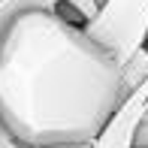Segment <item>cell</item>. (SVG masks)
<instances>
[{"label":"cell","mask_w":148,"mask_h":148,"mask_svg":"<svg viewBox=\"0 0 148 148\" xmlns=\"http://www.w3.org/2000/svg\"><path fill=\"white\" fill-rule=\"evenodd\" d=\"M124 100L121 66L55 9L18 15L0 39V121L21 148L91 145Z\"/></svg>","instance_id":"obj_1"},{"label":"cell","mask_w":148,"mask_h":148,"mask_svg":"<svg viewBox=\"0 0 148 148\" xmlns=\"http://www.w3.org/2000/svg\"><path fill=\"white\" fill-rule=\"evenodd\" d=\"M82 30L97 49L124 66L148 39V0H106Z\"/></svg>","instance_id":"obj_2"},{"label":"cell","mask_w":148,"mask_h":148,"mask_svg":"<svg viewBox=\"0 0 148 148\" xmlns=\"http://www.w3.org/2000/svg\"><path fill=\"white\" fill-rule=\"evenodd\" d=\"M145 109H148V82L139 85L133 94H127V100L118 106L112 121L88 148H133V136H136V127L142 121Z\"/></svg>","instance_id":"obj_3"},{"label":"cell","mask_w":148,"mask_h":148,"mask_svg":"<svg viewBox=\"0 0 148 148\" xmlns=\"http://www.w3.org/2000/svg\"><path fill=\"white\" fill-rule=\"evenodd\" d=\"M58 3L60 0H0V39L18 15L33 12V9H55Z\"/></svg>","instance_id":"obj_4"},{"label":"cell","mask_w":148,"mask_h":148,"mask_svg":"<svg viewBox=\"0 0 148 148\" xmlns=\"http://www.w3.org/2000/svg\"><path fill=\"white\" fill-rule=\"evenodd\" d=\"M121 82H124V91L127 94H133L139 85L148 82V51L145 49H139L136 55L121 66Z\"/></svg>","instance_id":"obj_5"},{"label":"cell","mask_w":148,"mask_h":148,"mask_svg":"<svg viewBox=\"0 0 148 148\" xmlns=\"http://www.w3.org/2000/svg\"><path fill=\"white\" fill-rule=\"evenodd\" d=\"M0 148H21V145L15 142V139L9 136V130L3 127V121H0Z\"/></svg>","instance_id":"obj_6"},{"label":"cell","mask_w":148,"mask_h":148,"mask_svg":"<svg viewBox=\"0 0 148 148\" xmlns=\"http://www.w3.org/2000/svg\"><path fill=\"white\" fill-rule=\"evenodd\" d=\"M51 148H88V145H51Z\"/></svg>","instance_id":"obj_7"},{"label":"cell","mask_w":148,"mask_h":148,"mask_svg":"<svg viewBox=\"0 0 148 148\" xmlns=\"http://www.w3.org/2000/svg\"><path fill=\"white\" fill-rule=\"evenodd\" d=\"M94 3H97V6H103V3H106V0H94Z\"/></svg>","instance_id":"obj_8"},{"label":"cell","mask_w":148,"mask_h":148,"mask_svg":"<svg viewBox=\"0 0 148 148\" xmlns=\"http://www.w3.org/2000/svg\"><path fill=\"white\" fill-rule=\"evenodd\" d=\"M145 115H148V109H145Z\"/></svg>","instance_id":"obj_9"}]
</instances>
